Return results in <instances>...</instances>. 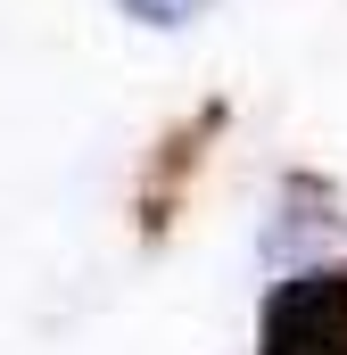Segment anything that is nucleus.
<instances>
[{"label": "nucleus", "mask_w": 347, "mask_h": 355, "mask_svg": "<svg viewBox=\"0 0 347 355\" xmlns=\"http://www.w3.org/2000/svg\"><path fill=\"white\" fill-rule=\"evenodd\" d=\"M264 355H347V265H314L273 289Z\"/></svg>", "instance_id": "f257e3e1"}, {"label": "nucleus", "mask_w": 347, "mask_h": 355, "mask_svg": "<svg viewBox=\"0 0 347 355\" xmlns=\"http://www.w3.org/2000/svg\"><path fill=\"white\" fill-rule=\"evenodd\" d=\"M207 0H124V17H141V25H182V17H198Z\"/></svg>", "instance_id": "f03ea898"}]
</instances>
